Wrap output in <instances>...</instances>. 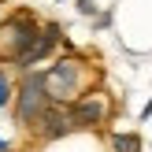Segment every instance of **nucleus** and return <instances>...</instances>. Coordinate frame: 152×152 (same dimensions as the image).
Here are the masks:
<instances>
[{
	"label": "nucleus",
	"instance_id": "nucleus-1",
	"mask_svg": "<svg viewBox=\"0 0 152 152\" xmlns=\"http://www.w3.org/2000/svg\"><path fill=\"white\" fill-rule=\"evenodd\" d=\"M100 86V67H93L89 59H82L78 52L56 56L45 67V89H48L52 104H74L86 93Z\"/></svg>",
	"mask_w": 152,
	"mask_h": 152
},
{
	"label": "nucleus",
	"instance_id": "nucleus-2",
	"mask_svg": "<svg viewBox=\"0 0 152 152\" xmlns=\"http://www.w3.org/2000/svg\"><path fill=\"white\" fill-rule=\"evenodd\" d=\"M45 22L37 19L30 7H15L4 22H0V63H19L30 48H34L37 34H41Z\"/></svg>",
	"mask_w": 152,
	"mask_h": 152
},
{
	"label": "nucleus",
	"instance_id": "nucleus-3",
	"mask_svg": "<svg viewBox=\"0 0 152 152\" xmlns=\"http://www.w3.org/2000/svg\"><path fill=\"white\" fill-rule=\"evenodd\" d=\"M52 104L48 89H45V71H26L19 82H15V96H11V111L19 130H30V126L41 119V111Z\"/></svg>",
	"mask_w": 152,
	"mask_h": 152
},
{
	"label": "nucleus",
	"instance_id": "nucleus-4",
	"mask_svg": "<svg viewBox=\"0 0 152 152\" xmlns=\"http://www.w3.org/2000/svg\"><path fill=\"white\" fill-rule=\"evenodd\" d=\"M67 111H71L74 134H78V130H86V134H104L108 123L115 119V100H111V93H104V89L96 86L93 93H86L82 100L67 104Z\"/></svg>",
	"mask_w": 152,
	"mask_h": 152
},
{
	"label": "nucleus",
	"instance_id": "nucleus-5",
	"mask_svg": "<svg viewBox=\"0 0 152 152\" xmlns=\"http://www.w3.org/2000/svg\"><path fill=\"white\" fill-rule=\"evenodd\" d=\"M26 134L37 141V145H56V141L71 137V134H74V123H71L67 104H48V108L41 111V119H37Z\"/></svg>",
	"mask_w": 152,
	"mask_h": 152
},
{
	"label": "nucleus",
	"instance_id": "nucleus-6",
	"mask_svg": "<svg viewBox=\"0 0 152 152\" xmlns=\"http://www.w3.org/2000/svg\"><path fill=\"white\" fill-rule=\"evenodd\" d=\"M63 45V26L59 22H45L41 26V34H37V41H34V48L26 52V56L15 63V71L19 74H26V71H37L41 63H48L52 56H56V48Z\"/></svg>",
	"mask_w": 152,
	"mask_h": 152
},
{
	"label": "nucleus",
	"instance_id": "nucleus-7",
	"mask_svg": "<svg viewBox=\"0 0 152 152\" xmlns=\"http://www.w3.org/2000/svg\"><path fill=\"white\" fill-rule=\"evenodd\" d=\"M104 141H108V152H145V141L134 130H111Z\"/></svg>",
	"mask_w": 152,
	"mask_h": 152
},
{
	"label": "nucleus",
	"instance_id": "nucleus-8",
	"mask_svg": "<svg viewBox=\"0 0 152 152\" xmlns=\"http://www.w3.org/2000/svg\"><path fill=\"white\" fill-rule=\"evenodd\" d=\"M11 96H15V82H11V74L0 67V111L11 104Z\"/></svg>",
	"mask_w": 152,
	"mask_h": 152
},
{
	"label": "nucleus",
	"instance_id": "nucleus-9",
	"mask_svg": "<svg viewBox=\"0 0 152 152\" xmlns=\"http://www.w3.org/2000/svg\"><path fill=\"white\" fill-rule=\"evenodd\" d=\"M78 11L82 15H96V4H93V0H78Z\"/></svg>",
	"mask_w": 152,
	"mask_h": 152
},
{
	"label": "nucleus",
	"instance_id": "nucleus-10",
	"mask_svg": "<svg viewBox=\"0 0 152 152\" xmlns=\"http://www.w3.org/2000/svg\"><path fill=\"white\" fill-rule=\"evenodd\" d=\"M141 119H152V100L145 104V108H141Z\"/></svg>",
	"mask_w": 152,
	"mask_h": 152
},
{
	"label": "nucleus",
	"instance_id": "nucleus-11",
	"mask_svg": "<svg viewBox=\"0 0 152 152\" xmlns=\"http://www.w3.org/2000/svg\"><path fill=\"white\" fill-rule=\"evenodd\" d=\"M0 152H11V145H7V141H4V137H0Z\"/></svg>",
	"mask_w": 152,
	"mask_h": 152
},
{
	"label": "nucleus",
	"instance_id": "nucleus-12",
	"mask_svg": "<svg viewBox=\"0 0 152 152\" xmlns=\"http://www.w3.org/2000/svg\"><path fill=\"white\" fill-rule=\"evenodd\" d=\"M22 152H34V148H22Z\"/></svg>",
	"mask_w": 152,
	"mask_h": 152
},
{
	"label": "nucleus",
	"instance_id": "nucleus-13",
	"mask_svg": "<svg viewBox=\"0 0 152 152\" xmlns=\"http://www.w3.org/2000/svg\"><path fill=\"white\" fill-rule=\"evenodd\" d=\"M0 4H4V0H0Z\"/></svg>",
	"mask_w": 152,
	"mask_h": 152
}]
</instances>
